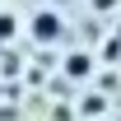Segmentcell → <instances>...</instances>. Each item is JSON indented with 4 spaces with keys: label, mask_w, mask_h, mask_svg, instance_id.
<instances>
[{
    "label": "cell",
    "mask_w": 121,
    "mask_h": 121,
    "mask_svg": "<svg viewBox=\"0 0 121 121\" xmlns=\"http://www.w3.org/2000/svg\"><path fill=\"white\" fill-rule=\"evenodd\" d=\"M60 70H65V79H89L93 75V56H89V51H70Z\"/></svg>",
    "instance_id": "7a4b0ae2"
},
{
    "label": "cell",
    "mask_w": 121,
    "mask_h": 121,
    "mask_svg": "<svg viewBox=\"0 0 121 121\" xmlns=\"http://www.w3.org/2000/svg\"><path fill=\"white\" fill-rule=\"evenodd\" d=\"M28 37H33L37 47H60V37H65V14L51 9V5L37 9V14L28 19Z\"/></svg>",
    "instance_id": "6da1fadb"
},
{
    "label": "cell",
    "mask_w": 121,
    "mask_h": 121,
    "mask_svg": "<svg viewBox=\"0 0 121 121\" xmlns=\"http://www.w3.org/2000/svg\"><path fill=\"white\" fill-rule=\"evenodd\" d=\"M93 112H98V117L107 112V103H103V98H84V117H93Z\"/></svg>",
    "instance_id": "277c9868"
},
{
    "label": "cell",
    "mask_w": 121,
    "mask_h": 121,
    "mask_svg": "<svg viewBox=\"0 0 121 121\" xmlns=\"http://www.w3.org/2000/svg\"><path fill=\"white\" fill-rule=\"evenodd\" d=\"M19 23H23V19H19L14 9H0V47H5V42H14V37H19Z\"/></svg>",
    "instance_id": "3957f363"
},
{
    "label": "cell",
    "mask_w": 121,
    "mask_h": 121,
    "mask_svg": "<svg viewBox=\"0 0 121 121\" xmlns=\"http://www.w3.org/2000/svg\"><path fill=\"white\" fill-rule=\"evenodd\" d=\"M93 9H98V14H112V9H117V0H89Z\"/></svg>",
    "instance_id": "5b68a950"
}]
</instances>
